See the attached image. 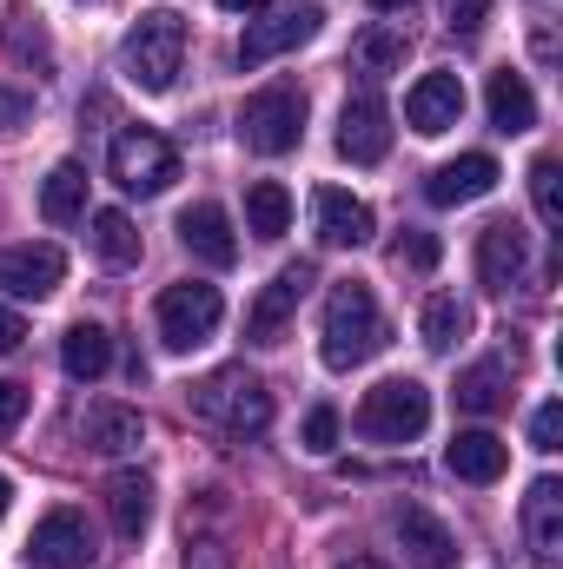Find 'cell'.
Segmentation results:
<instances>
[{
	"label": "cell",
	"instance_id": "10",
	"mask_svg": "<svg viewBox=\"0 0 563 569\" xmlns=\"http://www.w3.org/2000/svg\"><path fill=\"white\" fill-rule=\"evenodd\" d=\"M338 152L352 166H378L392 152V113H385V100L372 87L345 100V113H338Z\"/></svg>",
	"mask_w": 563,
	"mask_h": 569
},
{
	"label": "cell",
	"instance_id": "9",
	"mask_svg": "<svg viewBox=\"0 0 563 569\" xmlns=\"http://www.w3.org/2000/svg\"><path fill=\"white\" fill-rule=\"evenodd\" d=\"M93 557L100 550H93V530H87L80 510H47L33 523V537H27V563L33 569H87Z\"/></svg>",
	"mask_w": 563,
	"mask_h": 569
},
{
	"label": "cell",
	"instance_id": "18",
	"mask_svg": "<svg viewBox=\"0 0 563 569\" xmlns=\"http://www.w3.org/2000/svg\"><path fill=\"white\" fill-rule=\"evenodd\" d=\"M179 239H186V252L206 259V266H233V259H239V232H233L226 206H213V199H199V206L179 212Z\"/></svg>",
	"mask_w": 563,
	"mask_h": 569
},
{
	"label": "cell",
	"instance_id": "14",
	"mask_svg": "<svg viewBox=\"0 0 563 569\" xmlns=\"http://www.w3.org/2000/svg\"><path fill=\"white\" fill-rule=\"evenodd\" d=\"M60 279H67V252L47 246V239L40 246L27 239V246H7L0 252V291H13V298H47Z\"/></svg>",
	"mask_w": 563,
	"mask_h": 569
},
{
	"label": "cell",
	"instance_id": "24",
	"mask_svg": "<svg viewBox=\"0 0 563 569\" xmlns=\"http://www.w3.org/2000/svg\"><path fill=\"white\" fill-rule=\"evenodd\" d=\"M80 437H87L93 450H107V457H127V450L146 443V418L134 405H93V411L80 418Z\"/></svg>",
	"mask_w": 563,
	"mask_h": 569
},
{
	"label": "cell",
	"instance_id": "5",
	"mask_svg": "<svg viewBox=\"0 0 563 569\" xmlns=\"http://www.w3.org/2000/svg\"><path fill=\"white\" fill-rule=\"evenodd\" d=\"M152 318H159V345H166V351H192V345H206V338L219 331L226 298H219V284L186 279V284H166V291H159Z\"/></svg>",
	"mask_w": 563,
	"mask_h": 569
},
{
	"label": "cell",
	"instance_id": "33",
	"mask_svg": "<svg viewBox=\"0 0 563 569\" xmlns=\"http://www.w3.org/2000/svg\"><path fill=\"white\" fill-rule=\"evenodd\" d=\"M392 259H398V266H412V272H431V266L444 259V246H437V232H405V239L392 246Z\"/></svg>",
	"mask_w": 563,
	"mask_h": 569
},
{
	"label": "cell",
	"instance_id": "43",
	"mask_svg": "<svg viewBox=\"0 0 563 569\" xmlns=\"http://www.w3.org/2000/svg\"><path fill=\"white\" fill-rule=\"evenodd\" d=\"M7 503H13V483H7V470H0V517H7Z\"/></svg>",
	"mask_w": 563,
	"mask_h": 569
},
{
	"label": "cell",
	"instance_id": "36",
	"mask_svg": "<svg viewBox=\"0 0 563 569\" xmlns=\"http://www.w3.org/2000/svg\"><path fill=\"white\" fill-rule=\"evenodd\" d=\"M484 13H491V0H444V27L451 33H477Z\"/></svg>",
	"mask_w": 563,
	"mask_h": 569
},
{
	"label": "cell",
	"instance_id": "16",
	"mask_svg": "<svg viewBox=\"0 0 563 569\" xmlns=\"http://www.w3.org/2000/svg\"><path fill=\"white\" fill-rule=\"evenodd\" d=\"M524 543L537 563H557L563 557V483L557 477H537L524 490Z\"/></svg>",
	"mask_w": 563,
	"mask_h": 569
},
{
	"label": "cell",
	"instance_id": "4",
	"mask_svg": "<svg viewBox=\"0 0 563 569\" xmlns=\"http://www.w3.org/2000/svg\"><path fill=\"white\" fill-rule=\"evenodd\" d=\"M352 425H358V437H372V443H412L431 425V391H424L418 378H385V385L365 391V405H358Z\"/></svg>",
	"mask_w": 563,
	"mask_h": 569
},
{
	"label": "cell",
	"instance_id": "34",
	"mask_svg": "<svg viewBox=\"0 0 563 569\" xmlns=\"http://www.w3.org/2000/svg\"><path fill=\"white\" fill-rule=\"evenodd\" d=\"M305 450H312V457H332V450H338V411H332V405H318V411L305 418Z\"/></svg>",
	"mask_w": 563,
	"mask_h": 569
},
{
	"label": "cell",
	"instance_id": "26",
	"mask_svg": "<svg viewBox=\"0 0 563 569\" xmlns=\"http://www.w3.org/2000/svg\"><path fill=\"white\" fill-rule=\"evenodd\" d=\"M504 398H511V365L504 358H484V365H471L457 378V411H471V418L504 411Z\"/></svg>",
	"mask_w": 563,
	"mask_h": 569
},
{
	"label": "cell",
	"instance_id": "19",
	"mask_svg": "<svg viewBox=\"0 0 563 569\" xmlns=\"http://www.w3.org/2000/svg\"><path fill=\"white\" fill-rule=\"evenodd\" d=\"M398 543H405V563L412 569H457V537L431 517V510H398Z\"/></svg>",
	"mask_w": 563,
	"mask_h": 569
},
{
	"label": "cell",
	"instance_id": "1",
	"mask_svg": "<svg viewBox=\"0 0 563 569\" xmlns=\"http://www.w3.org/2000/svg\"><path fill=\"white\" fill-rule=\"evenodd\" d=\"M385 338H392L385 311H378V298H372L365 279H338L325 291V365L332 371H352V365L378 358Z\"/></svg>",
	"mask_w": 563,
	"mask_h": 569
},
{
	"label": "cell",
	"instance_id": "40",
	"mask_svg": "<svg viewBox=\"0 0 563 569\" xmlns=\"http://www.w3.org/2000/svg\"><path fill=\"white\" fill-rule=\"evenodd\" d=\"M186 569H226V563H219L213 543H192V550H186Z\"/></svg>",
	"mask_w": 563,
	"mask_h": 569
},
{
	"label": "cell",
	"instance_id": "28",
	"mask_svg": "<svg viewBox=\"0 0 563 569\" xmlns=\"http://www.w3.org/2000/svg\"><path fill=\"white\" fill-rule=\"evenodd\" d=\"M246 226L259 239H279L285 226H292V192H285L279 179H253L246 186Z\"/></svg>",
	"mask_w": 563,
	"mask_h": 569
},
{
	"label": "cell",
	"instance_id": "29",
	"mask_svg": "<svg viewBox=\"0 0 563 569\" xmlns=\"http://www.w3.org/2000/svg\"><path fill=\"white\" fill-rule=\"evenodd\" d=\"M418 331H424V345L431 351H451L464 331H471V305H457L451 291H437V298H424V318H418Z\"/></svg>",
	"mask_w": 563,
	"mask_h": 569
},
{
	"label": "cell",
	"instance_id": "31",
	"mask_svg": "<svg viewBox=\"0 0 563 569\" xmlns=\"http://www.w3.org/2000/svg\"><path fill=\"white\" fill-rule=\"evenodd\" d=\"M87 239H93V252H100L107 266H134V259H140V232H134V219L113 212V206L93 212V232H87Z\"/></svg>",
	"mask_w": 563,
	"mask_h": 569
},
{
	"label": "cell",
	"instance_id": "37",
	"mask_svg": "<svg viewBox=\"0 0 563 569\" xmlns=\"http://www.w3.org/2000/svg\"><path fill=\"white\" fill-rule=\"evenodd\" d=\"M20 418H27V391L0 378V437H7V430H20Z\"/></svg>",
	"mask_w": 563,
	"mask_h": 569
},
{
	"label": "cell",
	"instance_id": "11",
	"mask_svg": "<svg viewBox=\"0 0 563 569\" xmlns=\"http://www.w3.org/2000/svg\"><path fill=\"white\" fill-rule=\"evenodd\" d=\"M312 279H318V272H312L305 259H298V266H279V272H273V284H266V291L253 298V311H246V338H253V345H279V338H285V318L298 311V298L312 291Z\"/></svg>",
	"mask_w": 563,
	"mask_h": 569
},
{
	"label": "cell",
	"instance_id": "35",
	"mask_svg": "<svg viewBox=\"0 0 563 569\" xmlns=\"http://www.w3.org/2000/svg\"><path fill=\"white\" fill-rule=\"evenodd\" d=\"M531 443H537V450H563V405L557 398L537 405V418H531Z\"/></svg>",
	"mask_w": 563,
	"mask_h": 569
},
{
	"label": "cell",
	"instance_id": "12",
	"mask_svg": "<svg viewBox=\"0 0 563 569\" xmlns=\"http://www.w3.org/2000/svg\"><path fill=\"white\" fill-rule=\"evenodd\" d=\"M524 272H531V232L517 219L484 226V239H477V279H484V291H511V284H524Z\"/></svg>",
	"mask_w": 563,
	"mask_h": 569
},
{
	"label": "cell",
	"instance_id": "41",
	"mask_svg": "<svg viewBox=\"0 0 563 569\" xmlns=\"http://www.w3.org/2000/svg\"><path fill=\"white\" fill-rule=\"evenodd\" d=\"M219 7H226V13H266L273 0H219Z\"/></svg>",
	"mask_w": 563,
	"mask_h": 569
},
{
	"label": "cell",
	"instance_id": "6",
	"mask_svg": "<svg viewBox=\"0 0 563 569\" xmlns=\"http://www.w3.org/2000/svg\"><path fill=\"white\" fill-rule=\"evenodd\" d=\"M107 166H113L120 192H134V199H159L179 179V152H172L166 133H152V127H127L113 140V152H107Z\"/></svg>",
	"mask_w": 563,
	"mask_h": 569
},
{
	"label": "cell",
	"instance_id": "3",
	"mask_svg": "<svg viewBox=\"0 0 563 569\" xmlns=\"http://www.w3.org/2000/svg\"><path fill=\"white\" fill-rule=\"evenodd\" d=\"M192 411L206 418V425L219 430H266L273 425V391H266V378L259 371H246V365H226V371H206L199 385H192Z\"/></svg>",
	"mask_w": 563,
	"mask_h": 569
},
{
	"label": "cell",
	"instance_id": "13",
	"mask_svg": "<svg viewBox=\"0 0 563 569\" xmlns=\"http://www.w3.org/2000/svg\"><path fill=\"white\" fill-rule=\"evenodd\" d=\"M405 120H412V133H424V140H437V133H451L457 120H464V80L457 73H424L418 87L405 93Z\"/></svg>",
	"mask_w": 563,
	"mask_h": 569
},
{
	"label": "cell",
	"instance_id": "22",
	"mask_svg": "<svg viewBox=\"0 0 563 569\" xmlns=\"http://www.w3.org/2000/svg\"><path fill=\"white\" fill-rule=\"evenodd\" d=\"M107 510H113V530L127 543H140L146 523H152V477L146 470H113L107 477Z\"/></svg>",
	"mask_w": 563,
	"mask_h": 569
},
{
	"label": "cell",
	"instance_id": "21",
	"mask_svg": "<svg viewBox=\"0 0 563 569\" xmlns=\"http://www.w3.org/2000/svg\"><path fill=\"white\" fill-rule=\"evenodd\" d=\"M107 365H113V338H107V325H93V318L67 325V338H60V371H67L73 385H93V378H107Z\"/></svg>",
	"mask_w": 563,
	"mask_h": 569
},
{
	"label": "cell",
	"instance_id": "38",
	"mask_svg": "<svg viewBox=\"0 0 563 569\" xmlns=\"http://www.w3.org/2000/svg\"><path fill=\"white\" fill-rule=\"evenodd\" d=\"M27 113H33V100H27V93H13V87H0V127H20Z\"/></svg>",
	"mask_w": 563,
	"mask_h": 569
},
{
	"label": "cell",
	"instance_id": "15",
	"mask_svg": "<svg viewBox=\"0 0 563 569\" xmlns=\"http://www.w3.org/2000/svg\"><path fill=\"white\" fill-rule=\"evenodd\" d=\"M312 226H318V239H325V246H365V239L378 232L372 206H365V199H352L345 186H318V192H312Z\"/></svg>",
	"mask_w": 563,
	"mask_h": 569
},
{
	"label": "cell",
	"instance_id": "44",
	"mask_svg": "<svg viewBox=\"0 0 563 569\" xmlns=\"http://www.w3.org/2000/svg\"><path fill=\"white\" fill-rule=\"evenodd\" d=\"M372 7H378V13H398V7H412V0H372Z\"/></svg>",
	"mask_w": 563,
	"mask_h": 569
},
{
	"label": "cell",
	"instance_id": "32",
	"mask_svg": "<svg viewBox=\"0 0 563 569\" xmlns=\"http://www.w3.org/2000/svg\"><path fill=\"white\" fill-rule=\"evenodd\" d=\"M531 206L544 226H563V166L557 159H537L531 166Z\"/></svg>",
	"mask_w": 563,
	"mask_h": 569
},
{
	"label": "cell",
	"instance_id": "30",
	"mask_svg": "<svg viewBox=\"0 0 563 569\" xmlns=\"http://www.w3.org/2000/svg\"><path fill=\"white\" fill-rule=\"evenodd\" d=\"M352 67H358V73H372V80L398 73V67H405V33H392V27L358 33V40H352Z\"/></svg>",
	"mask_w": 563,
	"mask_h": 569
},
{
	"label": "cell",
	"instance_id": "2",
	"mask_svg": "<svg viewBox=\"0 0 563 569\" xmlns=\"http://www.w3.org/2000/svg\"><path fill=\"white\" fill-rule=\"evenodd\" d=\"M120 67L140 93H166L186 67V13L179 7H146L120 40Z\"/></svg>",
	"mask_w": 563,
	"mask_h": 569
},
{
	"label": "cell",
	"instance_id": "25",
	"mask_svg": "<svg viewBox=\"0 0 563 569\" xmlns=\"http://www.w3.org/2000/svg\"><path fill=\"white\" fill-rule=\"evenodd\" d=\"M80 212H87V166L60 159V166L47 172V186H40V219H47V226H73Z\"/></svg>",
	"mask_w": 563,
	"mask_h": 569
},
{
	"label": "cell",
	"instance_id": "27",
	"mask_svg": "<svg viewBox=\"0 0 563 569\" xmlns=\"http://www.w3.org/2000/svg\"><path fill=\"white\" fill-rule=\"evenodd\" d=\"M0 47H7L13 60H33L40 73L53 67V40H47V27H40L33 7H7V20H0Z\"/></svg>",
	"mask_w": 563,
	"mask_h": 569
},
{
	"label": "cell",
	"instance_id": "42",
	"mask_svg": "<svg viewBox=\"0 0 563 569\" xmlns=\"http://www.w3.org/2000/svg\"><path fill=\"white\" fill-rule=\"evenodd\" d=\"M338 569H392V563H378V557H345Z\"/></svg>",
	"mask_w": 563,
	"mask_h": 569
},
{
	"label": "cell",
	"instance_id": "7",
	"mask_svg": "<svg viewBox=\"0 0 563 569\" xmlns=\"http://www.w3.org/2000/svg\"><path fill=\"white\" fill-rule=\"evenodd\" d=\"M239 140L266 159H279L305 140V93L298 87H259L246 107H239Z\"/></svg>",
	"mask_w": 563,
	"mask_h": 569
},
{
	"label": "cell",
	"instance_id": "39",
	"mask_svg": "<svg viewBox=\"0 0 563 569\" xmlns=\"http://www.w3.org/2000/svg\"><path fill=\"white\" fill-rule=\"evenodd\" d=\"M20 338H27V318L0 305V358H7V351H20Z\"/></svg>",
	"mask_w": 563,
	"mask_h": 569
},
{
	"label": "cell",
	"instance_id": "17",
	"mask_svg": "<svg viewBox=\"0 0 563 569\" xmlns=\"http://www.w3.org/2000/svg\"><path fill=\"white\" fill-rule=\"evenodd\" d=\"M497 179H504V172H497L491 152H464V159H451V166H437V172L424 179V199H431V206H471V199H484Z\"/></svg>",
	"mask_w": 563,
	"mask_h": 569
},
{
	"label": "cell",
	"instance_id": "23",
	"mask_svg": "<svg viewBox=\"0 0 563 569\" xmlns=\"http://www.w3.org/2000/svg\"><path fill=\"white\" fill-rule=\"evenodd\" d=\"M484 107H491V127H497V133H531V127H537V93H531V80L511 73V67L491 73Z\"/></svg>",
	"mask_w": 563,
	"mask_h": 569
},
{
	"label": "cell",
	"instance_id": "8",
	"mask_svg": "<svg viewBox=\"0 0 563 569\" xmlns=\"http://www.w3.org/2000/svg\"><path fill=\"white\" fill-rule=\"evenodd\" d=\"M318 7H266L246 33H239V67H266V60H279L292 47H305L312 33H318Z\"/></svg>",
	"mask_w": 563,
	"mask_h": 569
},
{
	"label": "cell",
	"instance_id": "20",
	"mask_svg": "<svg viewBox=\"0 0 563 569\" xmlns=\"http://www.w3.org/2000/svg\"><path fill=\"white\" fill-rule=\"evenodd\" d=\"M444 463H451V477H464V483H497V477L511 470V443L491 437V430H457L451 450H444Z\"/></svg>",
	"mask_w": 563,
	"mask_h": 569
}]
</instances>
